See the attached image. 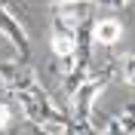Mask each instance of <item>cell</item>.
Here are the masks:
<instances>
[{
	"mask_svg": "<svg viewBox=\"0 0 135 135\" xmlns=\"http://www.w3.org/2000/svg\"><path fill=\"white\" fill-rule=\"evenodd\" d=\"M3 86H6L9 98L18 101V108L25 110V117L34 120L43 132H71L74 117H68L61 108L52 104L49 92L34 80L28 65L16 68V65H9V61H3Z\"/></svg>",
	"mask_w": 135,
	"mask_h": 135,
	"instance_id": "obj_1",
	"label": "cell"
},
{
	"mask_svg": "<svg viewBox=\"0 0 135 135\" xmlns=\"http://www.w3.org/2000/svg\"><path fill=\"white\" fill-rule=\"evenodd\" d=\"M117 68H120V59L104 61L101 68L89 71V77H86L83 83L71 92V117H74L71 132H92V129H95V126H92V104H95V95L108 86V80L117 74Z\"/></svg>",
	"mask_w": 135,
	"mask_h": 135,
	"instance_id": "obj_2",
	"label": "cell"
},
{
	"mask_svg": "<svg viewBox=\"0 0 135 135\" xmlns=\"http://www.w3.org/2000/svg\"><path fill=\"white\" fill-rule=\"evenodd\" d=\"M49 43H52V55L59 59L61 71L68 74L77 65V55H80V25H68L61 18H52Z\"/></svg>",
	"mask_w": 135,
	"mask_h": 135,
	"instance_id": "obj_3",
	"label": "cell"
},
{
	"mask_svg": "<svg viewBox=\"0 0 135 135\" xmlns=\"http://www.w3.org/2000/svg\"><path fill=\"white\" fill-rule=\"evenodd\" d=\"M0 28H3V37L9 40V46H12V52H16L18 65H28V61H31V37L25 34V28L18 25V18L9 12V0H3Z\"/></svg>",
	"mask_w": 135,
	"mask_h": 135,
	"instance_id": "obj_4",
	"label": "cell"
},
{
	"mask_svg": "<svg viewBox=\"0 0 135 135\" xmlns=\"http://www.w3.org/2000/svg\"><path fill=\"white\" fill-rule=\"evenodd\" d=\"M120 37H123V25H120L117 18H101V22H95V43H101L104 49H110Z\"/></svg>",
	"mask_w": 135,
	"mask_h": 135,
	"instance_id": "obj_5",
	"label": "cell"
},
{
	"mask_svg": "<svg viewBox=\"0 0 135 135\" xmlns=\"http://www.w3.org/2000/svg\"><path fill=\"white\" fill-rule=\"evenodd\" d=\"M117 77H120V80H123V83H126L129 89L135 92V52H129V55H123V59H120Z\"/></svg>",
	"mask_w": 135,
	"mask_h": 135,
	"instance_id": "obj_6",
	"label": "cell"
},
{
	"mask_svg": "<svg viewBox=\"0 0 135 135\" xmlns=\"http://www.w3.org/2000/svg\"><path fill=\"white\" fill-rule=\"evenodd\" d=\"M120 123H123V132H135V101L120 114Z\"/></svg>",
	"mask_w": 135,
	"mask_h": 135,
	"instance_id": "obj_7",
	"label": "cell"
},
{
	"mask_svg": "<svg viewBox=\"0 0 135 135\" xmlns=\"http://www.w3.org/2000/svg\"><path fill=\"white\" fill-rule=\"evenodd\" d=\"M98 6H126V0H92Z\"/></svg>",
	"mask_w": 135,
	"mask_h": 135,
	"instance_id": "obj_8",
	"label": "cell"
}]
</instances>
